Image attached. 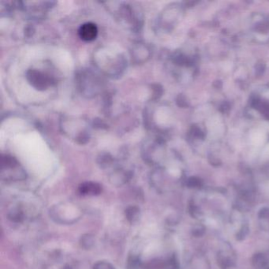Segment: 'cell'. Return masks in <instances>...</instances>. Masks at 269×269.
Segmentation results:
<instances>
[{"label": "cell", "instance_id": "obj_1", "mask_svg": "<svg viewBox=\"0 0 269 269\" xmlns=\"http://www.w3.org/2000/svg\"><path fill=\"white\" fill-rule=\"evenodd\" d=\"M79 37L84 41H94L98 34V29L94 23L83 24L78 30Z\"/></svg>", "mask_w": 269, "mask_h": 269}, {"label": "cell", "instance_id": "obj_2", "mask_svg": "<svg viewBox=\"0 0 269 269\" xmlns=\"http://www.w3.org/2000/svg\"><path fill=\"white\" fill-rule=\"evenodd\" d=\"M29 79L32 84L37 88H45L48 85V79L44 77V74L37 71H31L29 73Z\"/></svg>", "mask_w": 269, "mask_h": 269}]
</instances>
